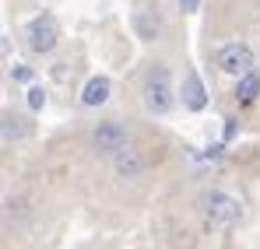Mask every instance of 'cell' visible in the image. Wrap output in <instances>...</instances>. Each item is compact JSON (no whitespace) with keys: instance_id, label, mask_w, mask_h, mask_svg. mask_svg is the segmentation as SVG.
Segmentation results:
<instances>
[{"instance_id":"1","label":"cell","mask_w":260,"mask_h":249,"mask_svg":"<svg viewBox=\"0 0 260 249\" xmlns=\"http://www.w3.org/2000/svg\"><path fill=\"white\" fill-rule=\"evenodd\" d=\"M141 102H144V109H148L151 116H166V113L173 109V102H176L173 81H169V74H166L162 67L148 74V81L141 88Z\"/></svg>"},{"instance_id":"2","label":"cell","mask_w":260,"mask_h":249,"mask_svg":"<svg viewBox=\"0 0 260 249\" xmlns=\"http://www.w3.org/2000/svg\"><path fill=\"white\" fill-rule=\"evenodd\" d=\"M201 210H204V218H208L215 228H229V225L239 221V200L229 197V193H221V190L204 193V197H201Z\"/></svg>"},{"instance_id":"3","label":"cell","mask_w":260,"mask_h":249,"mask_svg":"<svg viewBox=\"0 0 260 249\" xmlns=\"http://www.w3.org/2000/svg\"><path fill=\"white\" fill-rule=\"evenodd\" d=\"M25 39H28V49L32 53H49L56 39H60V25H56V18H49V14H39L28 28H25Z\"/></svg>"},{"instance_id":"4","label":"cell","mask_w":260,"mask_h":249,"mask_svg":"<svg viewBox=\"0 0 260 249\" xmlns=\"http://www.w3.org/2000/svg\"><path fill=\"white\" fill-rule=\"evenodd\" d=\"M218 67H221L225 74L243 78L246 70H253V49H250L246 42H229V46L218 49Z\"/></svg>"},{"instance_id":"5","label":"cell","mask_w":260,"mask_h":249,"mask_svg":"<svg viewBox=\"0 0 260 249\" xmlns=\"http://www.w3.org/2000/svg\"><path fill=\"white\" fill-rule=\"evenodd\" d=\"M123 144H127V126L120 120H106V123H99L91 130V148L99 155H116Z\"/></svg>"},{"instance_id":"6","label":"cell","mask_w":260,"mask_h":249,"mask_svg":"<svg viewBox=\"0 0 260 249\" xmlns=\"http://www.w3.org/2000/svg\"><path fill=\"white\" fill-rule=\"evenodd\" d=\"M113 168H116L120 179H141V175H144V155H141L137 148L123 144V148L113 155Z\"/></svg>"},{"instance_id":"7","label":"cell","mask_w":260,"mask_h":249,"mask_svg":"<svg viewBox=\"0 0 260 249\" xmlns=\"http://www.w3.org/2000/svg\"><path fill=\"white\" fill-rule=\"evenodd\" d=\"M183 105L193 109V113H201V109L208 105V91H204V84H201V78H197L193 70L183 78Z\"/></svg>"},{"instance_id":"8","label":"cell","mask_w":260,"mask_h":249,"mask_svg":"<svg viewBox=\"0 0 260 249\" xmlns=\"http://www.w3.org/2000/svg\"><path fill=\"white\" fill-rule=\"evenodd\" d=\"M134 28H137V35L141 39H158V32H162V18L151 11V7H137L134 11Z\"/></svg>"},{"instance_id":"9","label":"cell","mask_w":260,"mask_h":249,"mask_svg":"<svg viewBox=\"0 0 260 249\" xmlns=\"http://www.w3.org/2000/svg\"><path fill=\"white\" fill-rule=\"evenodd\" d=\"M109 91H113V84H109V78H91V81L85 84V91H81V105H88V109H95V105L109 102Z\"/></svg>"},{"instance_id":"10","label":"cell","mask_w":260,"mask_h":249,"mask_svg":"<svg viewBox=\"0 0 260 249\" xmlns=\"http://www.w3.org/2000/svg\"><path fill=\"white\" fill-rule=\"evenodd\" d=\"M257 95H260V67H253V70H246V74L239 78L236 98H239V102H253Z\"/></svg>"},{"instance_id":"11","label":"cell","mask_w":260,"mask_h":249,"mask_svg":"<svg viewBox=\"0 0 260 249\" xmlns=\"http://www.w3.org/2000/svg\"><path fill=\"white\" fill-rule=\"evenodd\" d=\"M25 120L21 116H4V144H11V140H21L25 137Z\"/></svg>"},{"instance_id":"12","label":"cell","mask_w":260,"mask_h":249,"mask_svg":"<svg viewBox=\"0 0 260 249\" xmlns=\"http://www.w3.org/2000/svg\"><path fill=\"white\" fill-rule=\"evenodd\" d=\"M28 105H32V109H43L46 105V91L43 88H28Z\"/></svg>"},{"instance_id":"13","label":"cell","mask_w":260,"mask_h":249,"mask_svg":"<svg viewBox=\"0 0 260 249\" xmlns=\"http://www.w3.org/2000/svg\"><path fill=\"white\" fill-rule=\"evenodd\" d=\"M11 74H14V78H18V81H28V78H32V74H28V70H25V67H14V70H11Z\"/></svg>"},{"instance_id":"14","label":"cell","mask_w":260,"mask_h":249,"mask_svg":"<svg viewBox=\"0 0 260 249\" xmlns=\"http://www.w3.org/2000/svg\"><path fill=\"white\" fill-rule=\"evenodd\" d=\"M179 7H183V11H197V7H201V0H179Z\"/></svg>"}]
</instances>
